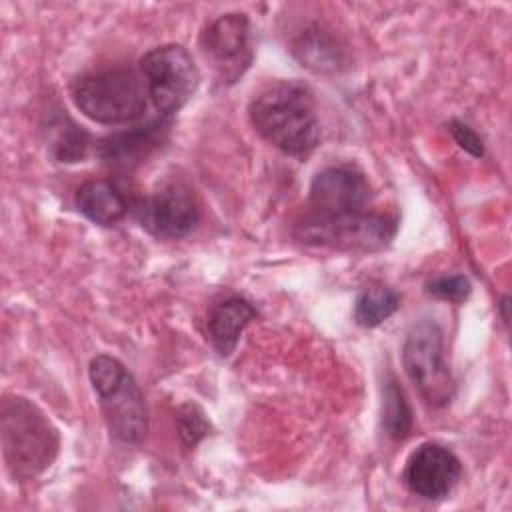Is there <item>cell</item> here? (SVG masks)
<instances>
[{"mask_svg":"<svg viewBox=\"0 0 512 512\" xmlns=\"http://www.w3.org/2000/svg\"><path fill=\"white\" fill-rule=\"evenodd\" d=\"M256 318V308L240 298L232 296L218 302L208 316V334L218 354L228 356L236 348L242 330Z\"/></svg>","mask_w":512,"mask_h":512,"instance_id":"cell-14","label":"cell"},{"mask_svg":"<svg viewBox=\"0 0 512 512\" xmlns=\"http://www.w3.org/2000/svg\"><path fill=\"white\" fill-rule=\"evenodd\" d=\"M506 308H508V298L504 296V298H502V302H500V310H502V318H504V322L508 324V312H506Z\"/></svg>","mask_w":512,"mask_h":512,"instance_id":"cell-22","label":"cell"},{"mask_svg":"<svg viewBox=\"0 0 512 512\" xmlns=\"http://www.w3.org/2000/svg\"><path fill=\"white\" fill-rule=\"evenodd\" d=\"M402 366L426 404L434 408L450 404L456 384L444 362V336L436 322L422 320L408 330L402 344Z\"/></svg>","mask_w":512,"mask_h":512,"instance_id":"cell-6","label":"cell"},{"mask_svg":"<svg viewBox=\"0 0 512 512\" xmlns=\"http://www.w3.org/2000/svg\"><path fill=\"white\" fill-rule=\"evenodd\" d=\"M200 48L224 84L236 82L252 64L250 20L242 12L214 18L200 34Z\"/></svg>","mask_w":512,"mask_h":512,"instance_id":"cell-8","label":"cell"},{"mask_svg":"<svg viewBox=\"0 0 512 512\" xmlns=\"http://www.w3.org/2000/svg\"><path fill=\"white\" fill-rule=\"evenodd\" d=\"M0 440L6 468L14 480H32L56 460L60 434L50 418L24 396H4Z\"/></svg>","mask_w":512,"mask_h":512,"instance_id":"cell-2","label":"cell"},{"mask_svg":"<svg viewBox=\"0 0 512 512\" xmlns=\"http://www.w3.org/2000/svg\"><path fill=\"white\" fill-rule=\"evenodd\" d=\"M146 92L160 116H174L198 90L200 72L192 54L180 44L148 50L140 60Z\"/></svg>","mask_w":512,"mask_h":512,"instance_id":"cell-7","label":"cell"},{"mask_svg":"<svg viewBox=\"0 0 512 512\" xmlns=\"http://www.w3.org/2000/svg\"><path fill=\"white\" fill-rule=\"evenodd\" d=\"M88 374L110 434L126 444L142 442L148 432V410L128 368L108 354H98L90 360Z\"/></svg>","mask_w":512,"mask_h":512,"instance_id":"cell-3","label":"cell"},{"mask_svg":"<svg viewBox=\"0 0 512 512\" xmlns=\"http://www.w3.org/2000/svg\"><path fill=\"white\" fill-rule=\"evenodd\" d=\"M448 126H450L452 138L456 140V144H458L462 150H466L468 154H472V156H476V158H480V156L484 154L482 138H480L468 124H464V122H460V120H452Z\"/></svg>","mask_w":512,"mask_h":512,"instance_id":"cell-21","label":"cell"},{"mask_svg":"<svg viewBox=\"0 0 512 512\" xmlns=\"http://www.w3.org/2000/svg\"><path fill=\"white\" fill-rule=\"evenodd\" d=\"M88 146H90V136L74 122H68V126L58 130V136L54 142V156L60 162H78L86 156Z\"/></svg>","mask_w":512,"mask_h":512,"instance_id":"cell-19","label":"cell"},{"mask_svg":"<svg viewBox=\"0 0 512 512\" xmlns=\"http://www.w3.org/2000/svg\"><path fill=\"white\" fill-rule=\"evenodd\" d=\"M372 200V188L362 172L348 166L320 170L310 184V206L318 214L364 212Z\"/></svg>","mask_w":512,"mask_h":512,"instance_id":"cell-11","label":"cell"},{"mask_svg":"<svg viewBox=\"0 0 512 512\" xmlns=\"http://www.w3.org/2000/svg\"><path fill=\"white\" fill-rule=\"evenodd\" d=\"M462 476L458 456L442 444L424 442L406 460L402 480L406 488L426 500L448 496Z\"/></svg>","mask_w":512,"mask_h":512,"instance_id":"cell-10","label":"cell"},{"mask_svg":"<svg viewBox=\"0 0 512 512\" xmlns=\"http://www.w3.org/2000/svg\"><path fill=\"white\" fill-rule=\"evenodd\" d=\"M398 222L376 212L318 214L308 212L294 224V238L308 246H322L342 252H376L396 236Z\"/></svg>","mask_w":512,"mask_h":512,"instance_id":"cell-4","label":"cell"},{"mask_svg":"<svg viewBox=\"0 0 512 512\" xmlns=\"http://www.w3.org/2000/svg\"><path fill=\"white\" fill-rule=\"evenodd\" d=\"M400 306L396 290L386 286L364 288L354 304V320L362 328H374L388 320Z\"/></svg>","mask_w":512,"mask_h":512,"instance_id":"cell-17","label":"cell"},{"mask_svg":"<svg viewBox=\"0 0 512 512\" xmlns=\"http://www.w3.org/2000/svg\"><path fill=\"white\" fill-rule=\"evenodd\" d=\"M470 292L472 284L464 274H444L426 282V294L454 304H462L464 300H468Z\"/></svg>","mask_w":512,"mask_h":512,"instance_id":"cell-20","label":"cell"},{"mask_svg":"<svg viewBox=\"0 0 512 512\" xmlns=\"http://www.w3.org/2000/svg\"><path fill=\"white\" fill-rule=\"evenodd\" d=\"M146 90L132 70H104L78 78L72 86L76 108L98 124H128L146 112Z\"/></svg>","mask_w":512,"mask_h":512,"instance_id":"cell-5","label":"cell"},{"mask_svg":"<svg viewBox=\"0 0 512 512\" xmlns=\"http://www.w3.org/2000/svg\"><path fill=\"white\" fill-rule=\"evenodd\" d=\"M254 130L282 154L304 160L320 142V122L312 92L294 80L264 86L250 102Z\"/></svg>","mask_w":512,"mask_h":512,"instance_id":"cell-1","label":"cell"},{"mask_svg":"<svg viewBox=\"0 0 512 512\" xmlns=\"http://www.w3.org/2000/svg\"><path fill=\"white\" fill-rule=\"evenodd\" d=\"M78 212L94 224L112 226L120 222L128 212L126 196L110 180H88L74 196Z\"/></svg>","mask_w":512,"mask_h":512,"instance_id":"cell-13","label":"cell"},{"mask_svg":"<svg viewBox=\"0 0 512 512\" xmlns=\"http://www.w3.org/2000/svg\"><path fill=\"white\" fill-rule=\"evenodd\" d=\"M414 424L410 402L406 400V394L402 386L390 376L384 382L382 390V428L388 438L394 442H402L410 436Z\"/></svg>","mask_w":512,"mask_h":512,"instance_id":"cell-16","label":"cell"},{"mask_svg":"<svg viewBox=\"0 0 512 512\" xmlns=\"http://www.w3.org/2000/svg\"><path fill=\"white\" fill-rule=\"evenodd\" d=\"M176 422V432L182 440L184 446L192 448L196 446L206 434H208V420L204 416V412L196 406V404H182L174 416Z\"/></svg>","mask_w":512,"mask_h":512,"instance_id":"cell-18","label":"cell"},{"mask_svg":"<svg viewBox=\"0 0 512 512\" xmlns=\"http://www.w3.org/2000/svg\"><path fill=\"white\" fill-rule=\"evenodd\" d=\"M140 224L156 238H182L200 220V206L194 190L182 182L164 184L136 206Z\"/></svg>","mask_w":512,"mask_h":512,"instance_id":"cell-9","label":"cell"},{"mask_svg":"<svg viewBox=\"0 0 512 512\" xmlns=\"http://www.w3.org/2000/svg\"><path fill=\"white\" fill-rule=\"evenodd\" d=\"M294 54L314 72H336L344 64V54L336 38L320 28H310L294 42Z\"/></svg>","mask_w":512,"mask_h":512,"instance_id":"cell-15","label":"cell"},{"mask_svg":"<svg viewBox=\"0 0 512 512\" xmlns=\"http://www.w3.org/2000/svg\"><path fill=\"white\" fill-rule=\"evenodd\" d=\"M168 118L160 116L146 126H136L132 130L108 136L98 146V156L104 164L112 168H134L140 164L160 142L166 132Z\"/></svg>","mask_w":512,"mask_h":512,"instance_id":"cell-12","label":"cell"}]
</instances>
